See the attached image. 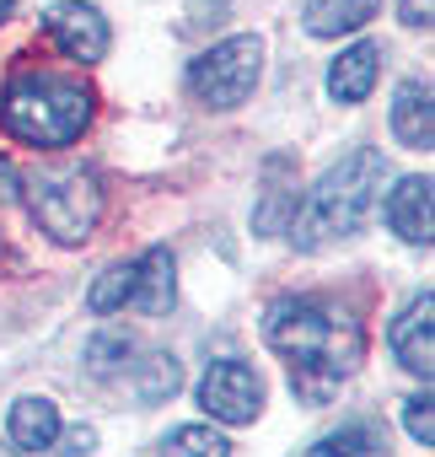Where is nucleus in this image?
I'll use <instances>...</instances> for the list:
<instances>
[{
    "mask_svg": "<svg viewBox=\"0 0 435 457\" xmlns=\"http://www.w3.org/2000/svg\"><path fill=\"white\" fill-rule=\"evenodd\" d=\"M264 339L285 355L291 387L312 403H323L355 366H360V323L317 296H280L264 318Z\"/></svg>",
    "mask_w": 435,
    "mask_h": 457,
    "instance_id": "1",
    "label": "nucleus"
},
{
    "mask_svg": "<svg viewBox=\"0 0 435 457\" xmlns=\"http://www.w3.org/2000/svg\"><path fill=\"white\" fill-rule=\"evenodd\" d=\"M382 172H387V167H382V151H371V145L339 156V167H328V172L317 178V188L307 194V204H301V215H296V226H291L296 248H323V243H333V237L360 232V220H365L371 204H376Z\"/></svg>",
    "mask_w": 435,
    "mask_h": 457,
    "instance_id": "2",
    "label": "nucleus"
},
{
    "mask_svg": "<svg viewBox=\"0 0 435 457\" xmlns=\"http://www.w3.org/2000/svg\"><path fill=\"white\" fill-rule=\"evenodd\" d=\"M0 124L28 145H70L92 124V92L76 76L22 71L0 97Z\"/></svg>",
    "mask_w": 435,
    "mask_h": 457,
    "instance_id": "3",
    "label": "nucleus"
},
{
    "mask_svg": "<svg viewBox=\"0 0 435 457\" xmlns=\"http://www.w3.org/2000/svg\"><path fill=\"white\" fill-rule=\"evenodd\" d=\"M28 204L54 243H86L103 215V188L86 167H49L28 178Z\"/></svg>",
    "mask_w": 435,
    "mask_h": 457,
    "instance_id": "4",
    "label": "nucleus"
},
{
    "mask_svg": "<svg viewBox=\"0 0 435 457\" xmlns=\"http://www.w3.org/2000/svg\"><path fill=\"white\" fill-rule=\"evenodd\" d=\"M177 296V280H172V253L167 248H145L140 259L129 264H113L108 275H97V286L86 291V307L92 312H145V318H161Z\"/></svg>",
    "mask_w": 435,
    "mask_h": 457,
    "instance_id": "5",
    "label": "nucleus"
},
{
    "mask_svg": "<svg viewBox=\"0 0 435 457\" xmlns=\"http://www.w3.org/2000/svg\"><path fill=\"white\" fill-rule=\"evenodd\" d=\"M259 76H264V38H253V33L215 44V49H204L188 65V87L209 108H237V103H248L253 87H259Z\"/></svg>",
    "mask_w": 435,
    "mask_h": 457,
    "instance_id": "6",
    "label": "nucleus"
},
{
    "mask_svg": "<svg viewBox=\"0 0 435 457\" xmlns=\"http://www.w3.org/2000/svg\"><path fill=\"white\" fill-rule=\"evenodd\" d=\"M199 409L221 425H248L259 409H264V382L253 366L242 361H215L204 377H199Z\"/></svg>",
    "mask_w": 435,
    "mask_h": 457,
    "instance_id": "7",
    "label": "nucleus"
},
{
    "mask_svg": "<svg viewBox=\"0 0 435 457\" xmlns=\"http://www.w3.org/2000/svg\"><path fill=\"white\" fill-rule=\"evenodd\" d=\"M44 33L81 65L103 60L108 54V22L97 17V6H81V0H60V6H49L44 17Z\"/></svg>",
    "mask_w": 435,
    "mask_h": 457,
    "instance_id": "8",
    "label": "nucleus"
},
{
    "mask_svg": "<svg viewBox=\"0 0 435 457\" xmlns=\"http://www.w3.org/2000/svg\"><path fill=\"white\" fill-rule=\"evenodd\" d=\"M435 296L424 291V296H414L408 307H403V318L392 323V355L403 361V371H414V377H424L430 382V366H435Z\"/></svg>",
    "mask_w": 435,
    "mask_h": 457,
    "instance_id": "9",
    "label": "nucleus"
},
{
    "mask_svg": "<svg viewBox=\"0 0 435 457\" xmlns=\"http://www.w3.org/2000/svg\"><path fill=\"white\" fill-rule=\"evenodd\" d=\"M387 226L403 243H430V178H403L387 194Z\"/></svg>",
    "mask_w": 435,
    "mask_h": 457,
    "instance_id": "10",
    "label": "nucleus"
},
{
    "mask_svg": "<svg viewBox=\"0 0 435 457\" xmlns=\"http://www.w3.org/2000/svg\"><path fill=\"white\" fill-rule=\"evenodd\" d=\"M376 60H382L376 44L344 49V54L328 65V97H333V103H365L371 87H376Z\"/></svg>",
    "mask_w": 435,
    "mask_h": 457,
    "instance_id": "11",
    "label": "nucleus"
},
{
    "mask_svg": "<svg viewBox=\"0 0 435 457\" xmlns=\"http://www.w3.org/2000/svg\"><path fill=\"white\" fill-rule=\"evenodd\" d=\"M376 12H382V0H307V33L312 38L360 33Z\"/></svg>",
    "mask_w": 435,
    "mask_h": 457,
    "instance_id": "12",
    "label": "nucleus"
},
{
    "mask_svg": "<svg viewBox=\"0 0 435 457\" xmlns=\"http://www.w3.org/2000/svg\"><path fill=\"white\" fill-rule=\"evenodd\" d=\"M392 135L408 145V151H430V87L424 81H403L398 97H392Z\"/></svg>",
    "mask_w": 435,
    "mask_h": 457,
    "instance_id": "13",
    "label": "nucleus"
},
{
    "mask_svg": "<svg viewBox=\"0 0 435 457\" xmlns=\"http://www.w3.org/2000/svg\"><path fill=\"white\" fill-rule=\"evenodd\" d=\"M12 441L22 452H38V446H54L60 441V409L49 398H17L12 403V420H6Z\"/></svg>",
    "mask_w": 435,
    "mask_h": 457,
    "instance_id": "14",
    "label": "nucleus"
},
{
    "mask_svg": "<svg viewBox=\"0 0 435 457\" xmlns=\"http://www.w3.org/2000/svg\"><path fill=\"white\" fill-rule=\"evenodd\" d=\"M307 457H382V436L371 425H339L333 436H323Z\"/></svg>",
    "mask_w": 435,
    "mask_h": 457,
    "instance_id": "15",
    "label": "nucleus"
},
{
    "mask_svg": "<svg viewBox=\"0 0 435 457\" xmlns=\"http://www.w3.org/2000/svg\"><path fill=\"white\" fill-rule=\"evenodd\" d=\"M161 457H232L226 436H215L209 425H177L161 446Z\"/></svg>",
    "mask_w": 435,
    "mask_h": 457,
    "instance_id": "16",
    "label": "nucleus"
},
{
    "mask_svg": "<svg viewBox=\"0 0 435 457\" xmlns=\"http://www.w3.org/2000/svg\"><path fill=\"white\" fill-rule=\"evenodd\" d=\"M403 425H408V436H414L419 446H430V436H435V409H430V393H419V398H408V403H403Z\"/></svg>",
    "mask_w": 435,
    "mask_h": 457,
    "instance_id": "17",
    "label": "nucleus"
},
{
    "mask_svg": "<svg viewBox=\"0 0 435 457\" xmlns=\"http://www.w3.org/2000/svg\"><path fill=\"white\" fill-rule=\"evenodd\" d=\"M403 22L408 28H430V0H403Z\"/></svg>",
    "mask_w": 435,
    "mask_h": 457,
    "instance_id": "18",
    "label": "nucleus"
},
{
    "mask_svg": "<svg viewBox=\"0 0 435 457\" xmlns=\"http://www.w3.org/2000/svg\"><path fill=\"white\" fill-rule=\"evenodd\" d=\"M92 441H97V436L81 425V430H70V436H65V446H60V452H92Z\"/></svg>",
    "mask_w": 435,
    "mask_h": 457,
    "instance_id": "19",
    "label": "nucleus"
},
{
    "mask_svg": "<svg viewBox=\"0 0 435 457\" xmlns=\"http://www.w3.org/2000/svg\"><path fill=\"white\" fill-rule=\"evenodd\" d=\"M12 6H17V0H0V22H6V17H12Z\"/></svg>",
    "mask_w": 435,
    "mask_h": 457,
    "instance_id": "20",
    "label": "nucleus"
}]
</instances>
